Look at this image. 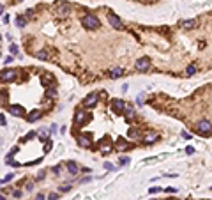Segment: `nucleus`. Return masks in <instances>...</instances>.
Segmentation results:
<instances>
[{"label": "nucleus", "instance_id": "nucleus-1", "mask_svg": "<svg viewBox=\"0 0 212 200\" xmlns=\"http://www.w3.org/2000/svg\"><path fill=\"white\" fill-rule=\"evenodd\" d=\"M81 25L87 29V30H94V29H99V20H97V16H92V14H85L83 18H81Z\"/></svg>", "mask_w": 212, "mask_h": 200}, {"label": "nucleus", "instance_id": "nucleus-2", "mask_svg": "<svg viewBox=\"0 0 212 200\" xmlns=\"http://www.w3.org/2000/svg\"><path fill=\"white\" fill-rule=\"evenodd\" d=\"M89 121H90V115H89V114H85V112H78V114H76V117H74L76 126H85Z\"/></svg>", "mask_w": 212, "mask_h": 200}, {"label": "nucleus", "instance_id": "nucleus-3", "mask_svg": "<svg viewBox=\"0 0 212 200\" xmlns=\"http://www.w3.org/2000/svg\"><path fill=\"white\" fill-rule=\"evenodd\" d=\"M7 110H9V114H11V115H14V117H21V115H25V108L21 106V105H11Z\"/></svg>", "mask_w": 212, "mask_h": 200}, {"label": "nucleus", "instance_id": "nucleus-4", "mask_svg": "<svg viewBox=\"0 0 212 200\" xmlns=\"http://www.w3.org/2000/svg\"><path fill=\"white\" fill-rule=\"evenodd\" d=\"M14 78H16V71L14 69H6V71L0 73V80L2 82H14Z\"/></svg>", "mask_w": 212, "mask_h": 200}, {"label": "nucleus", "instance_id": "nucleus-5", "mask_svg": "<svg viewBox=\"0 0 212 200\" xmlns=\"http://www.w3.org/2000/svg\"><path fill=\"white\" fill-rule=\"evenodd\" d=\"M108 21H110V25H112L113 29H117V30H122V29H124V23H122V21H120L115 14H110V16H108Z\"/></svg>", "mask_w": 212, "mask_h": 200}, {"label": "nucleus", "instance_id": "nucleus-6", "mask_svg": "<svg viewBox=\"0 0 212 200\" xmlns=\"http://www.w3.org/2000/svg\"><path fill=\"white\" fill-rule=\"evenodd\" d=\"M198 131L202 133V135H209L210 133V121H202L198 124Z\"/></svg>", "mask_w": 212, "mask_h": 200}, {"label": "nucleus", "instance_id": "nucleus-7", "mask_svg": "<svg viewBox=\"0 0 212 200\" xmlns=\"http://www.w3.org/2000/svg\"><path fill=\"white\" fill-rule=\"evenodd\" d=\"M134 68L138 71H147L148 69V59H138L136 64H134Z\"/></svg>", "mask_w": 212, "mask_h": 200}, {"label": "nucleus", "instance_id": "nucleus-8", "mask_svg": "<svg viewBox=\"0 0 212 200\" xmlns=\"http://www.w3.org/2000/svg\"><path fill=\"white\" fill-rule=\"evenodd\" d=\"M76 140H78V144H80L81 147H90V144H92L90 137H87V135H78Z\"/></svg>", "mask_w": 212, "mask_h": 200}, {"label": "nucleus", "instance_id": "nucleus-9", "mask_svg": "<svg viewBox=\"0 0 212 200\" xmlns=\"http://www.w3.org/2000/svg\"><path fill=\"white\" fill-rule=\"evenodd\" d=\"M96 103H97V92L89 94L87 98H85V101H83V105H85V106H94Z\"/></svg>", "mask_w": 212, "mask_h": 200}, {"label": "nucleus", "instance_id": "nucleus-10", "mask_svg": "<svg viewBox=\"0 0 212 200\" xmlns=\"http://www.w3.org/2000/svg\"><path fill=\"white\" fill-rule=\"evenodd\" d=\"M66 167H67V172H69L71 175H76V174H78V170H80V168H78V165H76L74 161H67V165H66Z\"/></svg>", "mask_w": 212, "mask_h": 200}, {"label": "nucleus", "instance_id": "nucleus-11", "mask_svg": "<svg viewBox=\"0 0 212 200\" xmlns=\"http://www.w3.org/2000/svg\"><path fill=\"white\" fill-rule=\"evenodd\" d=\"M124 110V101H120V99H113V112L115 114H120Z\"/></svg>", "mask_w": 212, "mask_h": 200}, {"label": "nucleus", "instance_id": "nucleus-12", "mask_svg": "<svg viewBox=\"0 0 212 200\" xmlns=\"http://www.w3.org/2000/svg\"><path fill=\"white\" fill-rule=\"evenodd\" d=\"M115 147H117V149H120V151H127V149H129V145H127V142H125L124 138H117Z\"/></svg>", "mask_w": 212, "mask_h": 200}, {"label": "nucleus", "instance_id": "nucleus-13", "mask_svg": "<svg viewBox=\"0 0 212 200\" xmlns=\"http://www.w3.org/2000/svg\"><path fill=\"white\" fill-rule=\"evenodd\" d=\"M127 135H129V138H133V140H140V138H141L140 131H138V129H134V128H131L129 131H127Z\"/></svg>", "mask_w": 212, "mask_h": 200}, {"label": "nucleus", "instance_id": "nucleus-14", "mask_svg": "<svg viewBox=\"0 0 212 200\" xmlns=\"http://www.w3.org/2000/svg\"><path fill=\"white\" fill-rule=\"evenodd\" d=\"M37 119H41V112H39V110H34V112H30L28 117H27L28 122H34V121H37Z\"/></svg>", "mask_w": 212, "mask_h": 200}, {"label": "nucleus", "instance_id": "nucleus-15", "mask_svg": "<svg viewBox=\"0 0 212 200\" xmlns=\"http://www.w3.org/2000/svg\"><path fill=\"white\" fill-rule=\"evenodd\" d=\"M69 13H71V7H69L67 4H66V6H60V7H58V14H60V16H67Z\"/></svg>", "mask_w": 212, "mask_h": 200}, {"label": "nucleus", "instance_id": "nucleus-16", "mask_svg": "<svg viewBox=\"0 0 212 200\" xmlns=\"http://www.w3.org/2000/svg\"><path fill=\"white\" fill-rule=\"evenodd\" d=\"M122 75H124V69H122V68H115V69L110 73V76H112L113 80H115V78H120Z\"/></svg>", "mask_w": 212, "mask_h": 200}, {"label": "nucleus", "instance_id": "nucleus-17", "mask_svg": "<svg viewBox=\"0 0 212 200\" xmlns=\"http://www.w3.org/2000/svg\"><path fill=\"white\" fill-rule=\"evenodd\" d=\"M35 57H37V59H41V60H46V59H48V53L42 50V52H37V53H35Z\"/></svg>", "mask_w": 212, "mask_h": 200}, {"label": "nucleus", "instance_id": "nucleus-18", "mask_svg": "<svg viewBox=\"0 0 212 200\" xmlns=\"http://www.w3.org/2000/svg\"><path fill=\"white\" fill-rule=\"evenodd\" d=\"M182 27L184 29H193L195 27V21L193 20H187V21H184V23H182Z\"/></svg>", "mask_w": 212, "mask_h": 200}, {"label": "nucleus", "instance_id": "nucleus-19", "mask_svg": "<svg viewBox=\"0 0 212 200\" xmlns=\"http://www.w3.org/2000/svg\"><path fill=\"white\" fill-rule=\"evenodd\" d=\"M133 112H134V110H133L131 106H124V114H125L127 117H133Z\"/></svg>", "mask_w": 212, "mask_h": 200}, {"label": "nucleus", "instance_id": "nucleus-20", "mask_svg": "<svg viewBox=\"0 0 212 200\" xmlns=\"http://www.w3.org/2000/svg\"><path fill=\"white\" fill-rule=\"evenodd\" d=\"M25 23H27V21H25L23 16H19V18L16 20V25H18V27H25Z\"/></svg>", "mask_w": 212, "mask_h": 200}, {"label": "nucleus", "instance_id": "nucleus-21", "mask_svg": "<svg viewBox=\"0 0 212 200\" xmlns=\"http://www.w3.org/2000/svg\"><path fill=\"white\" fill-rule=\"evenodd\" d=\"M145 140H147V144H148V142H154V140H157V135H156V133H152V135H148Z\"/></svg>", "mask_w": 212, "mask_h": 200}, {"label": "nucleus", "instance_id": "nucleus-22", "mask_svg": "<svg viewBox=\"0 0 212 200\" xmlns=\"http://www.w3.org/2000/svg\"><path fill=\"white\" fill-rule=\"evenodd\" d=\"M46 137H48V129L42 128V129L39 131V138H46Z\"/></svg>", "mask_w": 212, "mask_h": 200}, {"label": "nucleus", "instance_id": "nucleus-23", "mask_svg": "<svg viewBox=\"0 0 212 200\" xmlns=\"http://www.w3.org/2000/svg\"><path fill=\"white\" fill-rule=\"evenodd\" d=\"M186 73H187L189 76H191V75H195V73H196V68H195V66H189V68H187V71H186Z\"/></svg>", "mask_w": 212, "mask_h": 200}, {"label": "nucleus", "instance_id": "nucleus-24", "mask_svg": "<svg viewBox=\"0 0 212 200\" xmlns=\"http://www.w3.org/2000/svg\"><path fill=\"white\" fill-rule=\"evenodd\" d=\"M69 190H71V184H62V186H60V191H62V193H64V191H69Z\"/></svg>", "mask_w": 212, "mask_h": 200}, {"label": "nucleus", "instance_id": "nucleus-25", "mask_svg": "<svg viewBox=\"0 0 212 200\" xmlns=\"http://www.w3.org/2000/svg\"><path fill=\"white\" fill-rule=\"evenodd\" d=\"M46 96H48V98H55V96H57V92L53 91V89H51V91L48 89V91H46Z\"/></svg>", "mask_w": 212, "mask_h": 200}, {"label": "nucleus", "instance_id": "nucleus-26", "mask_svg": "<svg viewBox=\"0 0 212 200\" xmlns=\"http://www.w3.org/2000/svg\"><path fill=\"white\" fill-rule=\"evenodd\" d=\"M12 60H14V57H12V55H9V57H7V59H4V64H6V66H7V64H11V62H12Z\"/></svg>", "mask_w": 212, "mask_h": 200}, {"label": "nucleus", "instance_id": "nucleus-27", "mask_svg": "<svg viewBox=\"0 0 212 200\" xmlns=\"http://www.w3.org/2000/svg\"><path fill=\"white\" fill-rule=\"evenodd\" d=\"M163 188H159V186H156V188H150L148 190V193H157V191H161Z\"/></svg>", "mask_w": 212, "mask_h": 200}, {"label": "nucleus", "instance_id": "nucleus-28", "mask_svg": "<svg viewBox=\"0 0 212 200\" xmlns=\"http://www.w3.org/2000/svg\"><path fill=\"white\" fill-rule=\"evenodd\" d=\"M0 124H2V126H6V124H7V121H6V117H4L2 114H0Z\"/></svg>", "mask_w": 212, "mask_h": 200}, {"label": "nucleus", "instance_id": "nucleus-29", "mask_svg": "<svg viewBox=\"0 0 212 200\" xmlns=\"http://www.w3.org/2000/svg\"><path fill=\"white\" fill-rule=\"evenodd\" d=\"M104 168H106V170H113L115 167H113L112 163H104Z\"/></svg>", "mask_w": 212, "mask_h": 200}, {"label": "nucleus", "instance_id": "nucleus-30", "mask_svg": "<svg viewBox=\"0 0 212 200\" xmlns=\"http://www.w3.org/2000/svg\"><path fill=\"white\" fill-rule=\"evenodd\" d=\"M57 197H58L57 193H50V197H48V200H57Z\"/></svg>", "mask_w": 212, "mask_h": 200}, {"label": "nucleus", "instance_id": "nucleus-31", "mask_svg": "<svg viewBox=\"0 0 212 200\" xmlns=\"http://www.w3.org/2000/svg\"><path fill=\"white\" fill-rule=\"evenodd\" d=\"M186 152H187V154H193V152H195V149L189 145V147H186Z\"/></svg>", "mask_w": 212, "mask_h": 200}, {"label": "nucleus", "instance_id": "nucleus-32", "mask_svg": "<svg viewBox=\"0 0 212 200\" xmlns=\"http://www.w3.org/2000/svg\"><path fill=\"white\" fill-rule=\"evenodd\" d=\"M51 147H53V145H51V142H46V147H44V151H51Z\"/></svg>", "mask_w": 212, "mask_h": 200}, {"label": "nucleus", "instance_id": "nucleus-33", "mask_svg": "<svg viewBox=\"0 0 212 200\" xmlns=\"http://www.w3.org/2000/svg\"><path fill=\"white\" fill-rule=\"evenodd\" d=\"M12 177H14V174H7V177H6V179H4V181L7 183V181H11V179H12Z\"/></svg>", "mask_w": 212, "mask_h": 200}, {"label": "nucleus", "instance_id": "nucleus-34", "mask_svg": "<svg viewBox=\"0 0 212 200\" xmlns=\"http://www.w3.org/2000/svg\"><path fill=\"white\" fill-rule=\"evenodd\" d=\"M11 52H12V53L18 52V46H16V44H11Z\"/></svg>", "mask_w": 212, "mask_h": 200}, {"label": "nucleus", "instance_id": "nucleus-35", "mask_svg": "<svg viewBox=\"0 0 212 200\" xmlns=\"http://www.w3.org/2000/svg\"><path fill=\"white\" fill-rule=\"evenodd\" d=\"M32 190H34V184H32V183H28V184H27V191H32Z\"/></svg>", "mask_w": 212, "mask_h": 200}, {"label": "nucleus", "instance_id": "nucleus-36", "mask_svg": "<svg viewBox=\"0 0 212 200\" xmlns=\"http://www.w3.org/2000/svg\"><path fill=\"white\" fill-rule=\"evenodd\" d=\"M6 101V94L4 92H0V103H4Z\"/></svg>", "mask_w": 212, "mask_h": 200}, {"label": "nucleus", "instance_id": "nucleus-37", "mask_svg": "<svg viewBox=\"0 0 212 200\" xmlns=\"http://www.w3.org/2000/svg\"><path fill=\"white\" fill-rule=\"evenodd\" d=\"M127 163H129V160H127V158H124V160H120V165H127Z\"/></svg>", "mask_w": 212, "mask_h": 200}, {"label": "nucleus", "instance_id": "nucleus-38", "mask_svg": "<svg viewBox=\"0 0 212 200\" xmlns=\"http://www.w3.org/2000/svg\"><path fill=\"white\" fill-rule=\"evenodd\" d=\"M35 200H44V195H41V193H39V195L35 197Z\"/></svg>", "mask_w": 212, "mask_h": 200}, {"label": "nucleus", "instance_id": "nucleus-39", "mask_svg": "<svg viewBox=\"0 0 212 200\" xmlns=\"http://www.w3.org/2000/svg\"><path fill=\"white\" fill-rule=\"evenodd\" d=\"M12 195H14V197H16V198H19V197H21V191H14V193H12Z\"/></svg>", "mask_w": 212, "mask_h": 200}, {"label": "nucleus", "instance_id": "nucleus-40", "mask_svg": "<svg viewBox=\"0 0 212 200\" xmlns=\"http://www.w3.org/2000/svg\"><path fill=\"white\" fill-rule=\"evenodd\" d=\"M2 13H4V6H2V4H0V14H2Z\"/></svg>", "mask_w": 212, "mask_h": 200}, {"label": "nucleus", "instance_id": "nucleus-41", "mask_svg": "<svg viewBox=\"0 0 212 200\" xmlns=\"http://www.w3.org/2000/svg\"><path fill=\"white\" fill-rule=\"evenodd\" d=\"M0 200H6V197H4V195H0Z\"/></svg>", "mask_w": 212, "mask_h": 200}, {"label": "nucleus", "instance_id": "nucleus-42", "mask_svg": "<svg viewBox=\"0 0 212 200\" xmlns=\"http://www.w3.org/2000/svg\"><path fill=\"white\" fill-rule=\"evenodd\" d=\"M18 2H21V0H18Z\"/></svg>", "mask_w": 212, "mask_h": 200}]
</instances>
